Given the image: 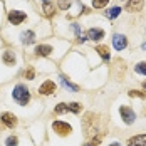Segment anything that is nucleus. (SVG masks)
Wrapping results in <instances>:
<instances>
[{"label":"nucleus","mask_w":146,"mask_h":146,"mask_svg":"<svg viewBox=\"0 0 146 146\" xmlns=\"http://www.w3.org/2000/svg\"><path fill=\"white\" fill-rule=\"evenodd\" d=\"M20 39H22V44H34L35 42V34L32 32V30H25V32H22V35H20Z\"/></svg>","instance_id":"obj_11"},{"label":"nucleus","mask_w":146,"mask_h":146,"mask_svg":"<svg viewBox=\"0 0 146 146\" xmlns=\"http://www.w3.org/2000/svg\"><path fill=\"white\" fill-rule=\"evenodd\" d=\"M12 96H14V99L19 102L20 106H25V104L30 101L29 91H27V88H25V86H22V84L15 86V88H14V92H12Z\"/></svg>","instance_id":"obj_1"},{"label":"nucleus","mask_w":146,"mask_h":146,"mask_svg":"<svg viewBox=\"0 0 146 146\" xmlns=\"http://www.w3.org/2000/svg\"><path fill=\"white\" fill-rule=\"evenodd\" d=\"M96 52H99V56L102 57V60H109V59H111V54H109L108 45H98V47H96Z\"/></svg>","instance_id":"obj_15"},{"label":"nucleus","mask_w":146,"mask_h":146,"mask_svg":"<svg viewBox=\"0 0 146 146\" xmlns=\"http://www.w3.org/2000/svg\"><path fill=\"white\" fill-rule=\"evenodd\" d=\"M24 77H25V79H34V77H35V72H34V69H32V67H29V69H27V71H25V72H24Z\"/></svg>","instance_id":"obj_26"},{"label":"nucleus","mask_w":146,"mask_h":146,"mask_svg":"<svg viewBox=\"0 0 146 146\" xmlns=\"http://www.w3.org/2000/svg\"><path fill=\"white\" fill-rule=\"evenodd\" d=\"M119 114H121V119H123L126 124H133L134 119H136L134 111H133L131 108H128V106H121V108H119Z\"/></svg>","instance_id":"obj_3"},{"label":"nucleus","mask_w":146,"mask_h":146,"mask_svg":"<svg viewBox=\"0 0 146 146\" xmlns=\"http://www.w3.org/2000/svg\"><path fill=\"white\" fill-rule=\"evenodd\" d=\"M128 94H129L131 98H141V99H145V98H146V92H141V91H134V89H133V91H129Z\"/></svg>","instance_id":"obj_23"},{"label":"nucleus","mask_w":146,"mask_h":146,"mask_svg":"<svg viewBox=\"0 0 146 146\" xmlns=\"http://www.w3.org/2000/svg\"><path fill=\"white\" fill-rule=\"evenodd\" d=\"M96 117L94 116V113H88L86 116H84V133H86V136H91V134H94L96 131Z\"/></svg>","instance_id":"obj_2"},{"label":"nucleus","mask_w":146,"mask_h":146,"mask_svg":"<svg viewBox=\"0 0 146 146\" xmlns=\"http://www.w3.org/2000/svg\"><path fill=\"white\" fill-rule=\"evenodd\" d=\"M57 3H59V9H62V10H67L71 7V0H57Z\"/></svg>","instance_id":"obj_24"},{"label":"nucleus","mask_w":146,"mask_h":146,"mask_svg":"<svg viewBox=\"0 0 146 146\" xmlns=\"http://www.w3.org/2000/svg\"><path fill=\"white\" fill-rule=\"evenodd\" d=\"M42 12H44L45 17H52V15H54V7L50 5V2L44 3V7H42Z\"/></svg>","instance_id":"obj_18"},{"label":"nucleus","mask_w":146,"mask_h":146,"mask_svg":"<svg viewBox=\"0 0 146 146\" xmlns=\"http://www.w3.org/2000/svg\"><path fill=\"white\" fill-rule=\"evenodd\" d=\"M113 45H114L116 50H123V49H126V45H128V39H126L124 35H121V34H116V35L113 37Z\"/></svg>","instance_id":"obj_6"},{"label":"nucleus","mask_w":146,"mask_h":146,"mask_svg":"<svg viewBox=\"0 0 146 146\" xmlns=\"http://www.w3.org/2000/svg\"><path fill=\"white\" fill-rule=\"evenodd\" d=\"M109 146H121L119 143H113V145H109Z\"/></svg>","instance_id":"obj_28"},{"label":"nucleus","mask_w":146,"mask_h":146,"mask_svg":"<svg viewBox=\"0 0 146 146\" xmlns=\"http://www.w3.org/2000/svg\"><path fill=\"white\" fill-rule=\"evenodd\" d=\"M25 19H27L25 12H20V10H12V12H9V20H10V24H14V25L22 24Z\"/></svg>","instance_id":"obj_5"},{"label":"nucleus","mask_w":146,"mask_h":146,"mask_svg":"<svg viewBox=\"0 0 146 146\" xmlns=\"http://www.w3.org/2000/svg\"><path fill=\"white\" fill-rule=\"evenodd\" d=\"M119 14H121V9H119V7H113V9H109V10L106 12V17H108V19H116Z\"/></svg>","instance_id":"obj_19"},{"label":"nucleus","mask_w":146,"mask_h":146,"mask_svg":"<svg viewBox=\"0 0 146 146\" xmlns=\"http://www.w3.org/2000/svg\"><path fill=\"white\" fill-rule=\"evenodd\" d=\"M99 143H101V136H96L94 139H91V141H89V143H86L84 146H98Z\"/></svg>","instance_id":"obj_27"},{"label":"nucleus","mask_w":146,"mask_h":146,"mask_svg":"<svg viewBox=\"0 0 146 146\" xmlns=\"http://www.w3.org/2000/svg\"><path fill=\"white\" fill-rule=\"evenodd\" d=\"M2 123H3L5 126H9V128H14L15 124H17V117H15L12 113H3V114H2Z\"/></svg>","instance_id":"obj_9"},{"label":"nucleus","mask_w":146,"mask_h":146,"mask_svg":"<svg viewBox=\"0 0 146 146\" xmlns=\"http://www.w3.org/2000/svg\"><path fill=\"white\" fill-rule=\"evenodd\" d=\"M39 92L44 94V96H49V94H54L56 92V84L52 81H45L44 84L39 88Z\"/></svg>","instance_id":"obj_8"},{"label":"nucleus","mask_w":146,"mask_h":146,"mask_svg":"<svg viewBox=\"0 0 146 146\" xmlns=\"http://www.w3.org/2000/svg\"><path fill=\"white\" fill-rule=\"evenodd\" d=\"M143 88H145V89H146V81H145V82H143Z\"/></svg>","instance_id":"obj_30"},{"label":"nucleus","mask_w":146,"mask_h":146,"mask_svg":"<svg viewBox=\"0 0 146 146\" xmlns=\"http://www.w3.org/2000/svg\"><path fill=\"white\" fill-rule=\"evenodd\" d=\"M59 79H60V82H62V86H64V88L71 89V91H79V88H77L76 84H72V82H69V81H67V79H66L64 76H60Z\"/></svg>","instance_id":"obj_17"},{"label":"nucleus","mask_w":146,"mask_h":146,"mask_svg":"<svg viewBox=\"0 0 146 146\" xmlns=\"http://www.w3.org/2000/svg\"><path fill=\"white\" fill-rule=\"evenodd\" d=\"M145 5V0H129L126 3V10L128 12H141Z\"/></svg>","instance_id":"obj_7"},{"label":"nucleus","mask_w":146,"mask_h":146,"mask_svg":"<svg viewBox=\"0 0 146 146\" xmlns=\"http://www.w3.org/2000/svg\"><path fill=\"white\" fill-rule=\"evenodd\" d=\"M5 145H7V146H17V145H19V139H17L15 136H9V138H7V141H5Z\"/></svg>","instance_id":"obj_25"},{"label":"nucleus","mask_w":146,"mask_h":146,"mask_svg":"<svg viewBox=\"0 0 146 146\" xmlns=\"http://www.w3.org/2000/svg\"><path fill=\"white\" fill-rule=\"evenodd\" d=\"M134 71H136L138 74H143V76H146V62H139V64H136Z\"/></svg>","instance_id":"obj_21"},{"label":"nucleus","mask_w":146,"mask_h":146,"mask_svg":"<svg viewBox=\"0 0 146 146\" xmlns=\"http://www.w3.org/2000/svg\"><path fill=\"white\" fill-rule=\"evenodd\" d=\"M52 52V47L50 45H45V44H40L35 47V54L39 56V57H45V56H49Z\"/></svg>","instance_id":"obj_12"},{"label":"nucleus","mask_w":146,"mask_h":146,"mask_svg":"<svg viewBox=\"0 0 146 146\" xmlns=\"http://www.w3.org/2000/svg\"><path fill=\"white\" fill-rule=\"evenodd\" d=\"M128 146H146V134H138L128 141Z\"/></svg>","instance_id":"obj_10"},{"label":"nucleus","mask_w":146,"mask_h":146,"mask_svg":"<svg viewBox=\"0 0 146 146\" xmlns=\"http://www.w3.org/2000/svg\"><path fill=\"white\" fill-rule=\"evenodd\" d=\"M102 37H104V30H101V29L88 30V39H91V40H101Z\"/></svg>","instance_id":"obj_13"},{"label":"nucleus","mask_w":146,"mask_h":146,"mask_svg":"<svg viewBox=\"0 0 146 146\" xmlns=\"http://www.w3.org/2000/svg\"><path fill=\"white\" fill-rule=\"evenodd\" d=\"M2 60H3L7 66H14L15 64V54L12 52V50H5L3 56H2Z\"/></svg>","instance_id":"obj_14"},{"label":"nucleus","mask_w":146,"mask_h":146,"mask_svg":"<svg viewBox=\"0 0 146 146\" xmlns=\"http://www.w3.org/2000/svg\"><path fill=\"white\" fill-rule=\"evenodd\" d=\"M67 109H69L71 113H74V114H79V113L82 111V106H81L79 102H69V104H67Z\"/></svg>","instance_id":"obj_16"},{"label":"nucleus","mask_w":146,"mask_h":146,"mask_svg":"<svg viewBox=\"0 0 146 146\" xmlns=\"http://www.w3.org/2000/svg\"><path fill=\"white\" fill-rule=\"evenodd\" d=\"M69 109H67V104L66 102H60V104H57L56 106V109H54V113L56 114H62V113H67Z\"/></svg>","instance_id":"obj_20"},{"label":"nucleus","mask_w":146,"mask_h":146,"mask_svg":"<svg viewBox=\"0 0 146 146\" xmlns=\"http://www.w3.org/2000/svg\"><path fill=\"white\" fill-rule=\"evenodd\" d=\"M42 2H44V3H47V2H49V0H42Z\"/></svg>","instance_id":"obj_31"},{"label":"nucleus","mask_w":146,"mask_h":146,"mask_svg":"<svg viewBox=\"0 0 146 146\" xmlns=\"http://www.w3.org/2000/svg\"><path fill=\"white\" fill-rule=\"evenodd\" d=\"M52 128H54V131L57 133L59 136H67V134L72 133L71 124H67V123H64V121H54Z\"/></svg>","instance_id":"obj_4"},{"label":"nucleus","mask_w":146,"mask_h":146,"mask_svg":"<svg viewBox=\"0 0 146 146\" xmlns=\"http://www.w3.org/2000/svg\"><path fill=\"white\" fill-rule=\"evenodd\" d=\"M141 47H143V50H146V42H145L143 45H141Z\"/></svg>","instance_id":"obj_29"},{"label":"nucleus","mask_w":146,"mask_h":146,"mask_svg":"<svg viewBox=\"0 0 146 146\" xmlns=\"http://www.w3.org/2000/svg\"><path fill=\"white\" fill-rule=\"evenodd\" d=\"M108 2L109 0H92V7L94 9H102V7L108 5Z\"/></svg>","instance_id":"obj_22"}]
</instances>
